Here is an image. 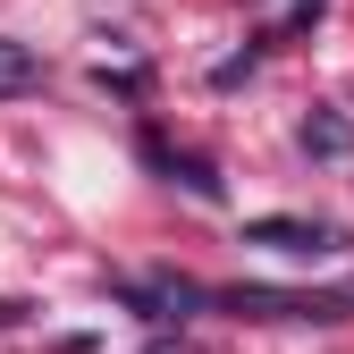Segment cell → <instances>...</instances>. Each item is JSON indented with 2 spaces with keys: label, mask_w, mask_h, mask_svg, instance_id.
Masks as SVG:
<instances>
[{
  "label": "cell",
  "mask_w": 354,
  "mask_h": 354,
  "mask_svg": "<svg viewBox=\"0 0 354 354\" xmlns=\"http://www.w3.org/2000/svg\"><path fill=\"white\" fill-rule=\"evenodd\" d=\"M228 313H261V321H346V295H270V287H236L219 295Z\"/></svg>",
  "instance_id": "cell-1"
},
{
  "label": "cell",
  "mask_w": 354,
  "mask_h": 354,
  "mask_svg": "<svg viewBox=\"0 0 354 354\" xmlns=\"http://www.w3.org/2000/svg\"><path fill=\"white\" fill-rule=\"evenodd\" d=\"M34 84H42V59L26 51V42L0 34V93H34Z\"/></svg>",
  "instance_id": "cell-3"
},
{
  "label": "cell",
  "mask_w": 354,
  "mask_h": 354,
  "mask_svg": "<svg viewBox=\"0 0 354 354\" xmlns=\"http://www.w3.org/2000/svg\"><path fill=\"white\" fill-rule=\"evenodd\" d=\"M245 245H270V253H287V261H321V253H337V236L321 228V219H253Z\"/></svg>",
  "instance_id": "cell-2"
},
{
  "label": "cell",
  "mask_w": 354,
  "mask_h": 354,
  "mask_svg": "<svg viewBox=\"0 0 354 354\" xmlns=\"http://www.w3.org/2000/svg\"><path fill=\"white\" fill-rule=\"evenodd\" d=\"M304 144L313 152H346L354 136H346V118H304Z\"/></svg>",
  "instance_id": "cell-4"
}]
</instances>
